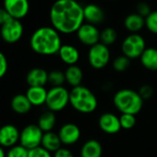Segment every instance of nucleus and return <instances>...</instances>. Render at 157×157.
<instances>
[{
    "label": "nucleus",
    "mask_w": 157,
    "mask_h": 157,
    "mask_svg": "<svg viewBox=\"0 0 157 157\" xmlns=\"http://www.w3.org/2000/svg\"><path fill=\"white\" fill-rule=\"evenodd\" d=\"M52 27L59 33H77L83 24V7L76 0H56L49 12Z\"/></svg>",
    "instance_id": "1"
},
{
    "label": "nucleus",
    "mask_w": 157,
    "mask_h": 157,
    "mask_svg": "<svg viewBox=\"0 0 157 157\" xmlns=\"http://www.w3.org/2000/svg\"><path fill=\"white\" fill-rule=\"evenodd\" d=\"M30 45L33 52L41 56H53L58 54L62 46L59 33L53 27H41L31 36Z\"/></svg>",
    "instance_id": "2"
},
{
    "label": "nucleus",
    "mask_w": 157,
    "mask_h": 157,
    "mask_svg": "<svg viewBox=\"0 0 157 157\" xmlns=\"http://www.w3.org/2000/svg\"><path fill=\"white\" fill-rule=\"evenodd\" d=\"M69 105L77 112L87 115L97 109L98 100L89 88L80 85L69 91Z\"/></svg>",
    "instance_id": "3"
},
{
    "label": "nucleus",
    "mask_w": 157,
    "mask_h": 157,
    "mask_svg": "<svg viewBox=\"0 0 157 157\" xmlns=\"http://www.w3.org/2000/svg\"><path fill=\"white\" fill-rule=\"evenodd\" d=\"M144 100L138 92L131 89H121L117 91L114 97L113 103L115 107L121 114H139L143 107Z\"/></svg>",
    "instance_id": "4"
},
{
    "label": "nucleus",
    "mask_w": 157,
    "mask_h": 157,
    "mask_svg": "<svg viewBox=\"0 0 157 157\" xmlns=\"http://www.w3.org/2000/svg\"><path fill=\"white\" fill-rule=\"evenodd\" d=\"M69 105V91L64 86L52 87L47 92L45 105L52 112H59Z\"/></svg>",
    "instance_id": "5"
},
{
    "label": "nucleus",
    "mask_w": 157,
    "mask_h": 157,
    "mask_svg": "<svg viewBox=\"0 0 157 157\" xmlns=\"http://www.w3.org/2000/svg\"><path fill=\"white\" fill-rule=\"evenodd\" d=\"M145 49V40L139 33H130L123 40L121 44L123 55L130 60L140 58Z\"/></svg>",
    "instance_id": "6"
},
{
    "label": "nucleus",
    "mask_w": 157,
    "mask_h": 157,
    "mask_svg": "<svg viewBox=\"0 0 157 157\" xmlns=\"http://www.w3.org/2000/svg\"><path fill=\"white\" fill-rule=\"evenodd\" d=\"M110 61V50L108 46L98 43L90 47L88 51V62L90 66L100 70L105 68Z\"/></svg>",
    "instance_id": "7"
},
{
    "label": "nucleus",
    "mask_w": 157,
    "mask_h": 157,
    "mask_svg": "<svg viewBox=\"0 0 157 157\" xmlns=\"http://www.w3.org/2000/svg\"><path fill=\"white\" fill-rule=\"evenodd\" d=\"M44 132L36 124H30L22 128L20 135V144L26 149L33 150L41 146Z\"/></svg>",
    "instance_id": "8"
},
{
    "label": "nucleus",
    "mask_w": 157,
    "mask_h": 157,
    "mask_svg": "<svg viewBox=\"0 0 157 157\" xmlns=\"http://www.w3.org/2000/svg\"><path fill=\"white\" fill-rule=\"evenodd\" d=\"M0 35L6 43L15 44L19 42L23 35V25L19 20L11 18L0 27Z\"/></svg>",
    "instance_id": "9"
},
{
    "label": "nucleus",
    "mask_w": 157,
    "mask_h": 157,
    "mask_svg": "<svg viewBox=\"0 0 157 157\" xmlns=\"http://www.w3.org/2000/svg\"><path fill=\"white\" fill-rule=\"evenodd\" d=\"M100 33L95 25L83 23L77 31V37L82 44L91 47L100 43Z\"/></svg>",
    "instance_id": "10"
},
{
    "label": "nucleus",
    "mask_w": 157,
    "mask_h": 157,
    "mask_svg": "<svg viewBox=\"0 0 157 157\" xmlns=\"http://www.w3.org/2000/svg\"><path fill=\"white\" fill-rule=\"evenodd\" d=\"M81 128L75 123H66L58 130V136L62 144L67 146L77 143L81 139Z\"/></svg>",
    "instance_id": "11"
},
{
    "label": "nucleus",
    "mask_w": 157,
    "mask_h": 157,
    "mask_svg": "<svg viewBox=\"0 0 157 157\" xmlns=\"http://www.w3.org/2000/svg\"><path fill=\"white\" fill-rule=\"evenodd\" d=\"M21 132L18 128L12 124H6L0 128V146L3 148H11L20 141Z\"/></svg>",
    "instance_id": "12"
},
{
    "label": "nucleus",
    "mask_w": 157,
    "mask_h": 157,
    "mask_svg": "<svg viewBox=\"0 0 157 157\" xmlns=\"http://www.w3.org/2000/svg\"><path fill=\"white\" fill-rule=\"evenodd\" d=\"M4 9L11 18L20 21L28 14L30 4L28 0H4Z\"/></svg>",
    "instance_id": "13"
},
{
    "label": "nucleus",
    "mask_w": 157,
    "mask_h": 157,
    "mask_svg": "<svg viewBox=\"0 0 157 157\" xmlns=\"http://www.w3.org/2000/svg\"><path fill=\"white\" fill-rule=\"evenodd\" d=\"M100 129L106 134H116L120 131L121 126L119 117L113 113H104L98 119Z\"/></svg>",
    "instance_id": "14"
},
{
    "label": "nucleus",
    "mask_w": 157,
    "mask_h": 157,
    "mask_svg": "<svg viewBox=\"0 0 157 157\" xmlns=\"http://www.w3.org/2000/svg\"><path fill=\"white\" fill-rule=\"evenodd\" d=\"M26 82L29 87H44L48 82V72L44 68L34 67L27 73Z\"/></svg>",
    "instance_id": "15"
},
{
    "label": "nucleus",
    "mask_w": 157,
    "mask_h": 157,
    "mask_svg": "<svg viewBox=\"0 0 157 157\" xmlns=\"http://www.w3.org/2000/svg\"><path fill=\"white\" fill-rule=\"evenodd\" d=\"M83 15L84 21L93 25L100 24L105 21L104 10L96 4H88L83 7Z\"/></svg>",
    "instance_id": "16"
},
{
    "label": "nucleus",
    "mask_w": 157,
    "mask_h": 157,
    "mask_svg": "<svg viewBox=\"0 0 157 157\" xmlns=\"http://www.w3.org/2000/svg\"><path fill=\"white\" fill-rule=\"evenodd\" d=\"M58 56L63 63L68 66L76 65L80 59V52L71 44H62L59 49Z\"/></svg>",
    "instance_id": "17"
},
{
    "label": "nucleus",
    "mask_w": 157,
    "mask_h": 157,
    "mask_svg": "<svg viewBox=\"0 0 157 157\" xmlns=\"http://www.w3.org/2000/svg\"><path fill=\"white\" fill-rule=\"evenodd\" d=\"M103 147L99 140L91 139L86 140L81 148V157H102Z\"/></svg>",
    "instance_id": "18"
},
{
    "label": "nucleus",
    "mask_w": 157,
    "mask_h": 157,
    "mask_svg": "<svg viewBox=\"0 0 157 157\" xmlns=\"http://www.w3.org/2000/svg\"><path fill=\"white\" fill-rule=\"evenodd\" d=\"M47 92L44 87H29L25 94L33 106H41L45 105Z\"/></svg>",
    "instance_id": "19"
},
{
    "label": "nucleus",
    "mask_w": 157,
    "mask_h": 157,
    "mask_svg": "<svg viewBox=\"0 0 157 157\" xmlns=\"http://www.w3.org/2000/svg\"><path fill=\"white\" fill-rule=\"evenodd\" d=\"M66 82H67L72 88L82 85L83 80V71L82 69L77 66H68L65 70Z\"/></svg>",
    "instance_id": "20"
},
{
    "label": "nucleus",
    "mask_w": 157,
    "mask_h": 157,
    "mask_svg": "<svg viewBox=\"0 0 157 157\" xmlns=\"http://www.w3.org/2000/svg\"><path fill=\"white\" fill-rule=\"evenodd\" d=\"M12 110L19 115H25L29 113L33 107L26 94H16L12 97L10 102Z\"/></svg>",
    "instance_id": "21"
},
{
    "label": "nucleus",
    "mask_w": 157,
    "mask_h": 157,
    "mask_svg": "<svg viewBox=\"0 0 157 157\" xmlns=\"http://www.w3.org/2000/svg\"><path fill=\"white\" fill-rule=\"evenodd\" d=\"M62 142L60 140V138L58 136V133H56L54 131L45 132L43 135L42 143L41 146L45 149L46 151L52 152H56L57 150L61 148Z\"/></svg>",
    "instance_id": "22"
},
{
    "label": "nucleus",
    "mask_w": 157,
    "mask_h": 157,
    "mask_svg": "<svg viewBox=\"0 0 157 157\" xmlns=\"http://www.w3.org/2000/svg\"><path fill=\"white\" fill-rule=\"evenodd\" d=\"M141 65L148 70L157 71V49L148 47L140 57Z\"/></svg>",
    "instance_id": "23"
},
{
    "label": "nucleus",
    "mask_w": 157,
    "mask_h": 157,
    "mask_svg": "<svg viewBox=\"0 0 157 157\" xmlns=\"http://www.w3.org/2000/svg\"><path fill=\"white\" fill-rule=\"evenodd\" d=\"M124 26L129 33H138L145 26V18L138 13L129 14L124 20Z\"/></svg>",
    "instance_id": "24"
},
{
    "label": "nucleus",
    "mask_w": 157,
    "mask_h": 157,
    "mask_svg": "<svg viewBox=\"0 0 157 157\" xmlns=\"http://www.w3.org/2000/svg\"><path fill=\"white\" fill-rule=\"evenodd\" d=\"M56 124V114L50 110H47L44 112L38 119V127L42 129L44 133L53 131V128H55Z\"/></svg>",
    "instance_id": "25"
},
{
    "label": "nucleus",
    "mask_w": 157,
    "mask_h": 157,
    "mask_svg": "<svg viewBox=\"0 0 157 157\" xmlns=\"http://www.w3.org/2000/svg\"><path fill=\"white\" fill-rule=\"evenodd\" d=\"M117 39V33L113 28L107 27L100 33V43H102L106 46L115 44Z\"/></svg>",
    "instance_id": "26"
},
{
    "label": "nucleus",
    "mask_w": 157,
    "mask_h": 157,
    "mask_svg": "<svg viewBox=\"0 0 157 157\" xmlns=\"http://www.w3.org/2000/svg\"><path fill=\"white\" fill-rule=\"evenodd\" d=\"M65 82H66L65 72L58 69H55L48 73V83H50L52 87L63 86Z\"/></svg>",
    "instance_id": "27"
},
{
    "label": "nucleus",
    "mask_w": 157,
    "mask_h": 157,
    "mask_svg": "<svg viewBox=\"0 0 157 157\" xmlns=\"http://www.w3.org/2000/svg\"><path fill=\"white\" fill-rule=\"evenodd\" d=\"M130 66V59L124 55L117 56L113 61V68L117 72H124Z\"/></svg>",
    "instance_id": "28"
},
{
    "label": "nucleus",
    "mask_w": 157,
    "mask_h": 157,
    "mask_svg": "<svg viewBox=\"0 0 157 157\" xmlns=\"http://www.w3.org/2000/svg\"><path fill=\"white\" fill-rule=\"evenodd\" d=\"M120 126L123 129H131L136 125V116L131 114H121L119 117Z\"/></svg>",
    "instance_id": "29"
},
{
    "label": "nucleus",
    "mask_w": 157,
    "mask_h": 157,
    "mask_svg": "<svg viewBox=\"0 0 157 157\" xmlns=\"http://www.w3.org/2000/svg\"><path fill=\"white\" fill-rule=\"evenodd\" d=\"M29 150L21 144H17L9 149L6 157H28Z\"/></svg>",
    "instance_id": "30"
},
{
    "label": "nucleus",
    "mask_w": 157,
    "mask_h": 157,
    "mask_svg": "<svg viewBox=\"0 0 157 157\" xmlns=\"http://www.w3.org/2000/svg\"><path fill=\"white\" fill-rule=\"evenodd\" d=\"M145 27L153 34H157V10L151 11L145 18Z\"/></svg>",
    "instance_id": "31"
},
{
    "label": "nucleus",
    "mask_w": 157,
    "mask_h": 157,
    "mask_svg": "<svg viewBox=\"0 0 157 157\" xmlns=\"http://www.w3.org/2000/svg\"><path fill=\"white\" fill-rule=\"evenodd\" d=\"M28 157H53V155L50 151H46L42 146H39L37 148L30 150Z\"/></svg>",
    "instance_id": "32"
},
{
    "label": "nucleus",
    "mask_w": 157,
    "mask_h": 157,
    "mask_svg": "<svg viewBox=\"0 0 157 157\" xmlns=\"http://www.w3.org/2000/svg\"><path fill=\"white\" fill-rule=\"evenodd\" d=\"M138 93L143 100H148V99L151 98L153 95V88L151 85L145 84V85H142L139 89Z\"/></svg>",
    "instance_id": "33"
},
{
    "label": "nucleus",
    "mask_w": 157,
    "mask_h": 157,
    "mask_svg": "<svg viewBox=\"0 0 157 157\" xmlns=\"http://www.w3.org/2000/svg\"><path fill=\"white\" fill-rule=\"evenodd\" d=\"M136 10H137V13L139 15H140L141 17H143V18H146L151 12L150 6L147 3H145V2H140V3H138Z\"/></svg>",
    "instance_id": "34"
},
{
    "label": "nucleus",
    "mask_w": 157,
    "mask_h": 157,
    "mask_svg": "<svg viewBox=\"0 0 157 157\" xmlns=\"http://www.w3.org/2000/svg\"><path fill=\"white\" fill-rule=\"evenodd\" d=\"M8 60L6 56L0 52V78H2L8 71Z\"/></svg>",
    "instance_id": "35"
},
{
    "label": "nucleus",
    "mask_w": 157,
    "mask_h": 157,
    "mask_svg": "<svg viewBox=\"0 0 157 157\" xmlns=\"http://www.w3.org/2000/svg\"><path fill=\"white\" fill-rule=\"evenodd\" d=\"M53 157H74L72 151L67 148H60L56 152H54Z\"/></svg>",
    "instance_id": "36"
},
{
    "label": "nucleus",
    "mask_w": 157,
    "mask_h": 157,
    "mask_svg": "<svg viewBox=\"0 0 157 157\" xmlns=\"http://www.w3.org/2000/svg\"><path fill=\"white\" fill-rule=\"evenodd\" d=\"M10 19H11V17L6 11L5 9H0V27H1L3 24H5Z\"/></svg>",
    "instance_id": "37"
},
{
    "label": "nucleus",
    "mask_w": 157,
    "mask_h": 157,
    "mask_svg": "<svg viewBox=\"0 0 157 157\" xmlns=\"http://www.w3.org/2000/svg\"><path fill=\"white\" fill-rule=\"evenodd\" d=\"M0 157H6V152L3 149V147L0 146Z\"/></svg>",
    "instance_id": "38"
},
{
    "label": "nucleus",
    "mask_w": 157,
    "mask_h": 157,
    "mask_svg": "<svg viewBox=\"0 0 157 157\" xmlns=\"http://www.w3.org/2000/svg\"><path fill=\"white\" fill-rule=\"evenodd\" d=\"M109 1H115V0H109Z\"/></svg>",
    "instance_id": "39"
}]
</instances>
